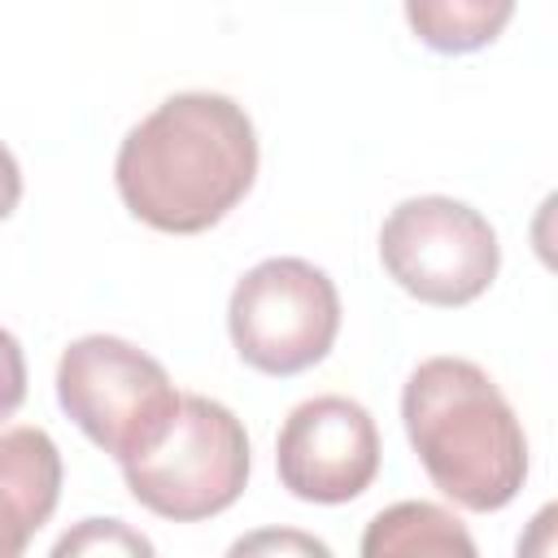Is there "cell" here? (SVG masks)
Wrapping results in <instances>:
<instances>
[{
  "label": "cell",
  "instance_id": "obj_1",
  "mask_svg": "<svg viewBox=\"0 0 558 558\" xmlns=\"http://www.w3.org/2000/svg\"><path fill=\"white\" fill-rule=\"evenodd\" d=\"M257 179V131L244 105L218 92L166 96L118 144L122 205L153 231L196 235L222 222Z\"/></svg>",
  "mask_w": 558,
  "mask_h": 558
},
{
  "label": "cell",
  "instance_id": "obj_2",
  "mask_svg": "<svg viewBox=\"0 0 558 558\" xmlns=\"http://www.w3.org/2000/svg\"><path fill=\"white\" fill-rule=\"evenodd\" d=\"M401 423L427 480L462 510L488 514L527 480V436L501 388L466 357H427L401 388Z\"/></svg>",
  "mask_w": 558,
  "mask_h": 558
},
{
  "label": "cell",
  "instance_id": "obj_3",
  "mask_svg": "<svg viewBox=\"0 0 558 558\" xmlns=\"http://www.w3.org/2000/svg\"><path fill=\"white\" fill-rule=\"evenodd\" d=\"M57 401L96 449L131 462L166 436L183 397L166 366L131 340L78 336L57 362Z\"/></svg>",
  "mask_w": 558,
  "mask_h": 558
},
{
  "label": "cell",
  "instance_id": "obj_4",
  "mask_svg": "<svg viewBox=\"0 0 558 558\" xmlns=\"http://www.w3.org/2000/svg\"><path fill=\"white\" fill-rule=\"evenodd\" d=\"M248 466L253 458L244 423L222 401L187 392L166 436L148 453L122 462V475L144 510L174 523H196L235 506L248 484Z\"/></svg>",
  "mask_w": 558,
  "mask_h": 558
},
{
  "label": "cell",
  "instance_id": "obj_5",
  "mask_svg": "<svg viewBox=\"0 0 558 558\" xmlns=\"http://www.w3.org/2000/svg\"><path fill=\"white\" fill-rule=\"evenodd\" d=\"M227 331L244 366L288 379L318 366L340 331V292L305 257H266L244 270L227 301Z\"/></svg>",
  "mask_w": 558,
  "mask_h": 558
},
{
  "label": "cell",
  "instance_id": "obj_6",
  "mask_svg": "<svg viewBox=\"0 0 558 558\" xmlns=\"http://www.w3.org/2000/svg\"><path fill=\"white\" fill-rule=\"evenodd\" d=\"M388 279L423 305H471L501 266L493 222L453 196H410L379 227Z\"/></svg>",
  "mask_w": 558,
  "mask_h": 558
},
{
  "label": "cell",
  "instance_id": "obj_7",
  "mask_svg": "<svg viewBox=\"0 0 558 558\" xmlns=\"http://www.w3.org/2000/svg\"><path fill=\"white\" fill-rule=\"evenodd\" d=\"M279 484L314 506H340L371 488L379 475V427L353 397L301 401L275 440Z\"/></svg>",
  "mask_w": 558,
  "mask_h": 558
},
{
  "label": "cell",
  "instance_id": "obj_8",
  "mask_svg": "<svg viewBox=\"0 0 558 558\" xmlns=\"http://www.w3.org/2000/svg\"><path fill=\"white\" fill-rule=\"evenodd\" d=\"M61 501V449L44 427L0 432V558H22Z\"/></svg>",
  "mask_w": 558,
  "mask_h": 558
},
{
  "label": "cell",
  "instance_id": "obj_9",
  "mask_svg": "<svg viewBox=\"0 0 558 558\" xmlns=\"http://www.w3.org/2000/svg\"><path fill=\"white\" fill-rule=\"evenodd\" d=\"M362 558H480L466 523L436 501H397L362 532Z\"/></svg>",
  "mask_w": 558,
  "mask_h": 558
},
{
  "label": "cell",
  "instance_id": "obj_10",
  "mask_svg": "<svg viewBox=\"0 0 558 558\" xmlns=\"http://www.w3.org/2000/svg\"><path fill=\"white\" fill-rule=\"evenodd\" d=\"M514 17L510 0H410L405 22L436 52H475Z\"/></svg>",
  "mask_w": 558,
  "mask_h": 558
},
{
  "label": "cell",
  "instance_id": "obj_11",
  "mask_svg": "<svg viewBox=\"0 0 558 558\" xmlns=\"http://www.w3.org/2000/svg\"><path fill=\"white\" fill-rule=\"evenodd\" d=\"M48 558H157V549L140 527L92 514V519L70 523L48 549Z\"/></svg>",
  "mask_w": 558,
  "mask_h": 558
},
{
  "label": "cell",
  "instance_id": "obj_12",
  "mask_svg": "<svg viewBox=\"0 0 558 558\" xmlns=\"http://www.w3.org/2000/svg\"><path fill=\"white\" fill-rule=\"evenodd\" d=\"M222 558H336L327 541L301 527H257L231 541Z\"/></svg>",
  "mask_w": 558,
  "mask_h": 558
},
{
  "label": "cell",
  "instance_id": "obj_13",
  "mask_svg": "<svg viewBox=\"0 0 558 558\" xmlns=\"http://www.w3.org/2000/svg\"><path fill=\"white\" fill-rule=\"evenodd\" d=\"M26 397V357L13 331L0 327V418H9Z\"/></svg>",
  "mask_w": 558,
  "mask_h": 558
},
{
  "label": "cell",
  "instance_id": "obj_14",
  "mask_svg": "<svg viewBox=\"0 0 558 558\" xmlns=\"http://www.w3.org/2000/svg\"><path fill=\"white\" fill-rule=\"evenodd\" d=\"M554 506H541L536 519L527 523V532L519 536V558H554Z\"/></svg>",
  "mask_w": 558,
  "mask_h": 558
},
{
  "label": "cell",
  "instance_id": "obj_15",
  "mask_svg": "<svg viewBox=\"0 0 558 558\" xmlns=\"http://www.w3.org/2000/svg\"><path fill=\"white\" fill-rule=\"evenodd\" d=\"M17 201H22V170H17V157L0 144V222L17 209Z\"/></svg>",
  "mask_w": 558,
  "mask_h": 558
}]
</instances>
